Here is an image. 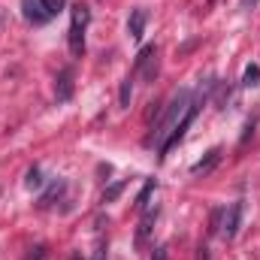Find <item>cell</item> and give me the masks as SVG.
<instances>
[{"label":"cell","instance_id":"obj_6","mask_svg":"<svg viewBox=\"0 0 260 260\" xmlns=\"http://www.w3.org/2000/svg\"><path fill=\"white\" fill-rule=\"evenodd\" d=\"M145 24H148V9L136 6V9L130 12V18H127V37L133 40V43H139V40H142V34H145Z\"/></svg>","mask_w":260,"mask_h":260},{"label":"cell","instance_id":"obj_10","mask_svg":"<svg viewBox=\"0 0 260 260\" xmlns=\"http://www.w3.org/2000/svg\"><path fill=\"white\" fill-rule=\"evenodd\" d=\"M67 43H70V55H73V58H82V55H85V30H82V27H73V24H70Z\"/></svg>","mask_w":260,"mask_h":260},{"label":"cell","instance_id":"obj_4","mask_svg":"<svg viewBox=\"0 0 260 260\" xmlns=\"http://www.w3.org/2000/svg\"><path fill=\"white\" fill-rule=\"evenodd\" d=\"M133 67H136V73H139L145 82H154V79H157V46H154V43L142 46Z\"/></svg>","mask_w":260,"mask_h":260},{"label":"cell","instance_id":"obj_12","mask_svg":"<svg viewBox=\"0 0 260 260\" xmlns=\"http://www.w3.org/2000/svg\"><path fill=\"white\" fill-rule=\"evenodd\" d=\"M88 21H91V9L85 6V3H76L73 6V27H88Z\"/></svg>","mask_w":260,"mask_h":260},{"label":"cell","instance_id":"obj_1","mask_svg":"<svg viewBox=\"0 0 260 260\" xmlns=\"http://www.w3.org/2000/svg\"><path fill=\"white\" fill-rule=\"evenodd\" d=\"M188 106H191V91H188V88H182V91L170 100V106H167V112L160 115V121L151 127V136L145 139V145H154V148L160 151V148H164V142L170 139V133L176 130V124L182 121V115L188 112Z\"/></svg>","mask_w":260,"mask_h":260},{"label":"cell","instance_id":"obj_5","mask_svg":"<svg viewBox=\"0 0 260 260\" xmlns=\"http://www.w3.org/2000/svg\"><path fill=\"white\" fill-rule=\"evenodd\" d=\"M239 224H242V200H236V203L224 206V212H221V227H218V233H221L224 239H233V236L239 233Z\"/></svg>","mask_w":260,"mask_h":260},{"label":"cell","instance_id":"obj_20","mask_svg":"<svg viewBox=\"0 0 260 260\" xmlns=\"http://www.w3.org/2000/svg\"><path fill=\"white\" fill-rule=\"evenodd\" d=\"M34 251H37V254H30V257H27V260H43V257H46V254H43V251H46V248H43V245H37V248H34Z\"/></svg>","mask_w":260,"mask_h":260},{"label":"cell","instance_id":"obj_17","mask_svg":"<svg viewBox=\"0 0 260 260\" xmlns=\"http://www.w3.org/2000/svg\"><path fill=\"white\" fill-rule=\"evenodd\" d=\"M24 188H30V191H40L43 188V173L34 167V170H27V176H24Z\"/></svg>","mask_w":260,"mask_h":260},{"label":"cell","instance_id":"obj_15","mask_svg":"<svg viewBox=\"0 0 260 260\" xmlns=\"http://www.w3.org/2000/svg\"><path fill=\"white\" fill-rule=\"evenodd\" d=\"M124 188H127V182H112V185L103 191V203H115L118 197L124 194Z\"/></svg>","mask_w":260,"mask_h":260},{"label":"cell","instance_id":"obj_9","mask_svg":"<svg viewBox=\"0 0 260 260\" xmlns=\"http://www.w3.org/2000/svg\"><path fill=\"white\" fill-rule=\"evenodd\" d=\"M218 160H221V148H209L206 157L197 160L194 167H191V176H206V173H212V170L218 167Z\"/></svg>","mask_w":260,"mask_h":260},{"label":"cell","instance_id":"obj_3","mask_svg":"<svg viewBox=\"0 0 260 260\" xmlns=\"http://www.w3.org/2000/svg\"><path fill=\"white\" fill-rule=\"evenodd\" d=\"M67 0H37V3H30V9L24 12V18L27 21H34V24H46V21H52L61 9H64Z\"/></svg>","mask_w":260,"mask_h":260},{"label":"cell","instance_id":"obj_14","mask_svg":"<svg viewBox=\"0 0 260 260\" xmlns=\"http://www.w3.org/2000/svg\"><path fill=\"white\" fill-rule=\"evenodd\" d=\"M242 85H245V88H257L260 85V67L257 64L245 67V73H242Z\"/></svg>","mask_w":260,"mask_h":260},{"label":"cell","instance_id":"obj_13","mask_svg":"<svg viewBox=\"0 0 260 260\" xmlns=\"http://www.w3.org/2000/svg\"><path fill=\"white\" fill-rule=\"evenodd\" d=\"M151 194H154V179H148V182H145V188H142V191H139V197H136V209H139V212H145V209L151 206V203H148V200H151Z\"/></svg>","mask_w":260,"mask_h":260},{"label":"cell","instance_id":"obj_22","mask_svg":"<svg viewBox=\"0 0 260 260\" xmlns=\"http://www.w3.org/2000/svg\"><path fill=\"white\" fill-rule=\"evenodd\" d=\"M197 260H209V254H206V248H200V257Z\"/></svg>","mask_w":260,"mask_h":260},{"label":"cell","instance_id":"obj_21","mask_svg":"<svg viewBox=\"0 0 260 260\" xmlns=\"http://www.w3.org/2000/svg\"><path fill=\"white\" fill-rule=\"evenodd\" d=\"M94 260H106V245H100V248H97V254H94Z\"/></svg>","mask_w":260,"mask_h":260},{"label":"cell","instance_id":"obj_11","mask_svg":"<svg viewBox=\"0 0 260 260\" xmlns=\"http://www.w3.org/2000/svg\"><path fill=\"white\" fill-rule=\"evenodd\" d=\"M64 179H55V182H52V185H49V188H46V191H43V197H40V203H37V206H40V209H49V206H52V203H55V200H58V197L64 194Z\"/></svg>","mask_w":260,"mask_h":260},{"label":"cell","instance_id":"obj_7","mask_svg":"<svg viewBox=\"0 0 260 260\" xmlns=\"http://www.w3.org/2000/svg\"><path fill=\"white\" fill-rule=\"evenodd\" d=\"M55 94H58V103H67L70 97H73V70L64 67L61 73H58V79H55Z\"/></svg>","mask_w":260,"mask_h":260},{"label":"cell","instance_id":"obj_2","mask_svg":"<svg viewBox=\"0 0 260 260\" xmlns=\"http://www.w3.org/2000/svg\"><path fill=\"white\" fill-rule=\"evenodd\" d=\"M203 100H206V94H200L197 100H191V106H188V112L182 115V121H179V124H176V130L170 133V139L164 142V148L157 151V157H160V160H167V154H170V148H173V145H179V142L185 139V133H188V130H191V124L197 121V112H200V106H203Z\"/></svg>","mask_w":260,"mask_h":260},{"label":"cell","instance_id":"obj_23","mask_svg":"<svg viewBox=\"0 0 260 260\" xmlns=\"http://www.w3.org/2000/svg\"><path fill=\"white\" fill-rule=\"evenodd\" d=\"M21 6H24V9H27V6H30V0H21Z\"/></svg>","mask_w":260,"mask_h":260},{"label":"cell","instance_id":"obj_19","mask_svg":"<svg viewBox=\"0 0 260 260\" xmlns=\"http://www.w3.org/2000/svg\"><path fill=\"white\" fill-rule=\"evenodd\" d=\"M260 0H239V9H254Z\"/></svg>","mask_w":260,"mask_h":260},{"label":"cell","instance_id":"obj_8","mask_svg":"<svg viewBox=\"0 0 260 260\" xmlns=\"http://www.w3.org/2000/svg\"><path fill=\"white\" fill-rule=\"evenodd\" d=\"M154 218H157V209H145L142 212V221H139V230H136V248H145V239H148V233H151V227H154Z\"/></svg>","mask_w":260,"mask_h":260},{"label":"cell","instance_id":"obj_16","mask_svg":"<svg viewBox=\"0 0 260 260\" xmlns=\"http://www.w3.org/2000/svg\"><path fill=\"white\" fill-rule=\"evenodd\" d=\"M130 100H133V79H124V82H121V91H118V103H121V106H124V109H127L130 106Z\"/></svg>","mask_w":260,"mask_h":260},{"label":"cell","instance_id":"obj_18","mask_svg":"<svg viewBox=\"0 0 260 260\" xmlns=\"http://www.w3.org/2000/svg\"><path fill=\"white\" fill-rule=\"evenodd\" d=\"M167 251H170L167 245H157V248H154V254H151V260H167Z\"/></svg>","mask_w":260,"mask_h":260}]
</instances>
